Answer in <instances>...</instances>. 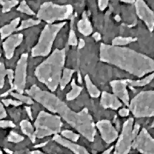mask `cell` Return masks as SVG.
I'll list each match as a JSON object with an SVG mask.
<instances>
[{
    "instance_id": "6da1fadb",
    "label": "cell",
    "mask_w": 154,
    "mask_h": 154,
    "mask_svg": "<svg viewBox=\"0 0 154 154\" xmlns=\"http://www.w3.org/2000/svg\"><path fill=\"white\" fill-rule=\"evenodd\" d=\"M100 59L139 78L154 71L153 59L125 46L101 43Z\"/></svg>"
},
{
    "instance_id": "7a4b0ae2",
    "label": "cell",
    "mask_w": 154,
    "mask_h": 154,
    "mask_svg": "<svg viewBox=\"0 0 154 154\" xmlns=\"http://www.w3.org/2000/svg\"><path fill=\"white\" fill-rule=\"evenodd\" d=\"M66 49L55 51L36 67L35 76L51 91L56 90L59 85L66 61Z\"/></svg>"
},
{
    "instance_id": "3957f363",
    "label": "cell",
    "mask_w": 154,
    "mask_h": 154,
    "mask_svg": "<svg viewBox=\"0 0 154 154\" xmlns=\"http://www.w3.org/2000/svg\"><path fill=\"white\" fill-rule=\"evenodd\" d=\"M60 117L89 142H94L97 130L95 122L88 108L76 112L68 107Z\"/></svg>"
},
{
    "instance_id": "277c9868",
    "label": "cell",
    "mask_w": 154,
    "mask_h": 154,
    "mask_svg": "<svg viewBox=\"0 0 154 154\" xmlns=\"http://www.w3.org/2000/svg\"><path fill=\"white\" fill-rule=\"evenodd\" d=\"M63 125V122L59 116L41 111L34 122L35 137L42 139L46 137L59 134L62 131Z\"/></svg>"
},
{
    "instance_id": "5b68a950",
    "label": "cell",
    "mask_w": 154,
    "mask_h": 154,
    "mask_svg": "<svg viewBox=\"0 0 154 154\" xmlns=\"http://www.w3.org/2000/svg\"><path fill=\"white\" fill-rule=\"evenodd\" d=\"M25 92L36 101L50 112L59 116L69 107L66 103L51 92L43 90L36 85L26 90Z\"/></svg>"
},
{
    "instance_id": "8992f818",
    "label": "cell",
    "mask_w": 154,
    "mask_h": 154,
    "mask_svg": "<svg viewBox=\"0 0 154 154\" xmlns=\"http://www.w3.org/2000/svg\"><path fill=\"white\" fill-rule=\"evenodd\" d=\"M66 23V22H64L46 24L41 32L38 43L32 49V56L45 57L49 55L51 52L57 35Z\"/></svg>"
},
{
    "instance_id": "52a82bcc",
    "label": "cell",
    "mask_w": 154,
    "mask_h": 154,
    "mask_svg": "<svg viewBox=\"0 0 154 154\" xmlns=\"http://www.w3.org/2000/svg\"><path fill=\"white\" fill-rule=\"evenodd\" d=\"M73 7L70 4L59 5L52 2L43 3L38 12L37 18L44 21L48 24H52L56 21L69 19L73 14Z\"/></svg>"
},
{
    "instance_id": "ba28073f",
    "label": "cell",
    "mask_w": 154,
    "mask_h": 154,
    "mask_svg": "<svg viewBox=\"0 0 154 154\" xmlns=\"http://www.w3.org/2000/svg\"><path fill=\"white\" fill-rule=\"evenodd\" d=\"M128 107L135 118L154 117V90H146L140 92L130 101Z\"/></svg>"
},
{
    "instance_id": "9c48e42d",
    "label": "cell",
    "mask_w": 154,
    "mask_h": 154,
    "mask_svg": "<svg viewBox=\"0 0 154 154\" xmlns=\"http://www.w3.org/2000/svg\"><path fill=\"white\" fill-rule=\"evenodd\" d=\"M134 122L133 118H129L124 122L121 133L114 148L113 154H128L130 152L134 140L132 132Z\"/></svg>"
},
{
    "instance_id": "30bf717a",
    "label": "cell",
    "mask_w": 154,
    "mask_h": 154,
    "mask_svg": "<svg viewBox=\"0 0 154 154\" xmlns=\"http://www.w3.org/2000/svg\"><path fill=\"white\" fill-rule=\"evenodd\" d=\"M28 58V54H23L21 56L20 59L17 62V64L16 66L12 88L7 91L6 93L1 94L0 96L1 97H5L8 96L10 93V92L12 91L13 90H15L17 93L20 94L23 93L26 82Z\"/></svg>"
},
{
    "instance_id": "8fae6325",
    "label": "cell",
    "mask_w": 154,
    "mask_h": 154,
    "mask_svg": "<svg viewBox=\"0 0 154 154\" xmlns=\"http://www.w3.org/2000/svg\"><path fill=\"white\" fill-rule=\"evenodd\" d=\"M131 148L141 154H154V139L145 128L134 139Z\"/></svg>"
},
{
    "instance_id": "7c38bea8",
    "label": "cell",
    "mask_w": 154,
    "mask_h": 154,
    "mask_svg": "<svg viewBox=\"0 0 154 154\" xmlns=\"http://www.w3.org/2000/svg\"><path fill=\"white\" fill-rule=\"evenodd\" d=\"M99 131L101 138L107 144L113 143L117 140L119 134L116 128L108 120H101L95 124Z\"/></svg>"
},
{
    "instance_id": "4fadbf2b",
    "label": "cell",
    "mask_w": 154,
    "mask_h": 154,
    "mask_svg": "<svg viewBox=\"0 0 154 154\" xmlns=\"http://www.w3.org/2000/svg\"><path fill=\"white\" fill-rule=\"evenodd\" d=\"M136 12L138 17L143 21L150 32H153L154 29V11L149 8L143 0H136L135 1Z\"/></svg>"
},
{
    "instance_id": "5bb4252c",
    "label": "cell",
    "mask_w": 154,
    "mask_h": 154,
    "mask_svg": "<svg viewBox=\"0 0 154 154\" xmlns=\"http://www.w3.org/2000/svg\"><path fill=\"white\" fill-rule=\"evenodd\" d=\"M113 94L117 96L119 99L125 104L127 107L129 106L130 96L127 87L128 85L127 79L114 80L110 82Z\"/></svg>"
},
{
    "instance_id": "9a60e30c",
    "label": "cell",
    "mask_w": 154,
    "mask_h": 154,
    "mask_svg": "<svg viewBox=\"0 0 154 154\" xmlns=\"http://www.w3.org/2000/svg\"><path fill=\"white\" fill-rule=\"evenodd\" d=\"M23 39L22 33L11 35L2 43V48L4 51L5 56L7 59H11L14 56L16 48L21 44Z\"/></svg>"
},
{
    "instance_id": "2e32d148",
    "label": "cell",
    "mask_w": 154,
    "mask_h": 154,
    "mask_svg": "<svg viewBox=\"0 0 154 154\" xmlns=\"http://www.w3.org/2000/svg\"><path fill=\"white\" fill-rule=\"evenodd\" d=\"M52 139L56 143L70 150L74 154H90L84 146L66 140L60 135H54Z\"/></svg>"
},
{
    "instance_id": "e0dca14e",
    "label": "cell",
    "mask_w": 154,
    "mask_h": 154,
    "mask_svg": "<svg viewBox=\"0 0 154 154\" xmlns=\"http://www.w3.org/2000/svg\"><path fill=\"white\" fill-rule=\"evenodd\" d=\"M100 96V105L104 109L117 110L122 106L120 100L113 93L104 91L101 93Z\"/></svg>"
},
{
    "instance_id": "ac0fdd59",
    "label": "cell",
    "mask_w": 154,
    "mask_h": 154,
    "mask_svg": "<svg viewBox=\"0 0 154 154\" xmlns=\"http://www.w3.org/2000/svg\"><path fill=\"white\" fill-rule=\"evenodd\" d=\"M77 29L79 32L85 36L90 35L93 32V27L88 20V15L85 11L82 14V19L77 22Z\"/></svg>"
},
{
    "instance_id": "d6986e66",
    "label": "cell",
    "mask_w": 154,
    "mask_h": 154,
    "mask_svg": "<svg viewBox=\"0 0 154 154\" xmlns=\"http://www.w3.org/2000/svg\"><path fill=\"white\" fill-rule=\"evenodd\" d=\"M20 18L18 17L13 20L9 24L2 26L0 29L1 39L2 40L5 39L6 38H8V36L11 35V34L14 32L17 31V26L20 23Z\"/></svg>"
},
{
    "instance_id": "ffe728a7",
    "label": "cell",
    "mask_w": 154,
    "mask_h": 154,
    "mask_svg": "<svg viewBox=\"0 0 154 154\" xmlns=\"http://www.w3.org/2000/svg\"><path fill=\"white\" fill-rule=\"evenodd\" d=\"M20 125L22 132L29 138L32 143H35L36 138L35 135V128L32 124L26 120H23L21 121Z\"/></svg>"
},
{
    "instance_id": "44dd1931",
    "label": "cell",
    "mask_w": 154,
    "mask_h": 154,
    "mask_svg": "<svg viewBox=\"0 0 154 154\" xmlns=\"http://www.w3.org/2000/svg\"><path fill=\"white\" fill-rule=\"evenodd\" d=\"M70 85L72 88L70 91L68 92L66 95V99L68 101H73L77 98L80 96L83 89L82 87L77 85L75 79H73L71 80Z\"/></svg>"
},
{
    "instance_id": "7402d4cb",
    "label": "cell",
    "mask_w": 154,
    "mask_h": 154,
    "mask_svg": "<svg viewBox=\"0 0 154 154\" xmlns=\"http://www.w3.org/2000/svg\"><path fill=\"white\" fill-rule=\"evenodd\" d=\"M75 72V70L74 69L65 68L63 70L62 77L59 83L60 88L61 90H63L65 88H66L67 85L72 80L73 75L74 74Z\"/></svg>"
},
{
    "instance_id": "603a6c76",
    "label": "cell",
    "mask_w": 154,
    "mask_h": 154,
    "mask_svg": "<svg viewBox=\"0 0 154 154\" xmlns=\"http://www.w3.org/2000/svg\"><path fill=\"white\" fill-rule=\"evenodd\" d=\"M85 81L88 94L92 98H99L101 95L99 89L93 84L88 75L85 76Z\"/></svg>"
},
{
    "instance_id": "cb8c5ba5",
    "label": "cell",
    "mask_w": 154,
    "mask_h": 154,
    "mask_svg": "<svg viewBox=\"0 0 154 154\" xmlns=\"http://www.w3.org/2000/svg\"><path fill=\"white\" fill-rule=\"evenodd\" d=\"M154 73H152L148 76L142 79L141 80H133L131 79H127L128 85L132 87H143L149 84L154 79Z\"/></svg>"
},
{
    "instance_id": "d4e9b609",
    "label": "cell",
    "mask_w": 154,
    "mask_h": 154,
    "mask_svg": "<svg viewBox=\"0 0 154 154\" xmlns=\"http://www.w3.org/2000/svg\"><path fill=\"white\" fill-rule=\"evenodd\" d=\"M138 39L137 38L133 37H121L118 36L115 38L112 41V45L113 46H125L127 45L131 44L133 42L137 41Z\"/></svg>"
},
{
    "instance_id": "484cf974",
    "label": "cell",
    "mask_w": 154,
    "mask_h": 154,
    "mask_svg": "<svg viewBox=\"0 0 154 154\" xmlns=\"http://www.w3.org/2000/svg\"><path fill=\"white\" fill-rule=\"evenodd\" d=\"M0 4H1L2 12L7 13L11 11V9L17 5L19 4L18 0H0Z\"/></svg>"
},
{
    "instance_id": "4316f807",
    "label": "cell",
    "mask_w": 154,
    "mask_h": 154,
    "mask_svg": "<svg viewBox=\"0 0 154 154\" xmlns=\"http://www.w3.org/2000/svg\"><path fill=\"white\" fill-rule=\"evenodd\" d=\"M60 135L66 140H68L73 143L77 142L80 137L79 134L75 133L69 130H64L61 131Z\"/></svg>"
},
{
    "instance_id": "83f0119b",
    "label": "cell",
    "mask_w": 154,
    "mask_h": 154,
    "mask_svg": "<svg viewBox=\"0 0 154 154\" xmlns=\"http://www.w3.org/2000/svg\"><path fill=\"white\" fill-rule=\"evenodd\" d=\"M41 22V21L39 20H34L32 19H28V20H26L22 21L21 25L20 26V27H18L17 28V31H21V30L27 29L28 28L37 25L39 24Z\"/></svg>"
},
{
    "instance_id": "f1b7e54d",
    "label": "cell",
    "mask_w": 154,
    "mask_h": 154,
    "mask_svg": "<svg viewBox=\"0 0 154 154\" xmlns=\"http://www.w3.org/2000/svg\"><path fill=\"white\" fill-rule=\"evenodd\" d=\"M12 96H13L14 97L19 100L20 101H21L22 103H25L29 105H32L34 103L33 100H32V98H31L30 97H28L26 96L23 95V94H20L18 93H14L11 91L10 93Z\"/></svg>"
},
{
    "instance_id": "f546056e",
    "label": "cell",
    "mask_w": 154,
    "mask_h": 154,
    "mask_svg": "<svg viewBox=\"0 0 154 154\" xmlns=\"http://www.w3.org/2000/svg\"><path fill=\"white\" fill-rule=\"evenodd\" d=\"M17 11H20V12L24 13V14H26L29 15H35V13L27 5V4L25 0H23L20 2V5L17 8Z\"/></svg>"
},
{
    "instance_id": "4dcf8cb0",
    "label": "cell",
    "mask_w": 154,
    "mask_h": 154,
    "mask_svg": "<svg viewBox=\"0 0 154 154\" xmlns=\"http://www.w3.org/2000/svg\"><path fill=\"white\" fill-rule=\"evenodd\" d=\"M8 75V69L5 67L4 63L0 62V89L3 88L5 84V77Z\"/></svg>"
},
{
    "instance_id": "1f68e13d",
    "label": "cell",
    "mask_w": 154,
    "mask_h": 154,
    "mask_svg": "<svg viewBox=\"0 0 154 154\" xmlns=\"http://www.w3.org/2000/svg\"><path fill=\"white\" fill-rule=\"evenodd\" d=\"M24 140V137L14 131H11L8 137V140L10 142L18 143Z\"/></svg>"
},
{
    "instance_id": "d6a6232c",
    "label": "cell",
    "mask_w": 154,
    "mask_h": 154,
    "mask_svg": "<svg viewBox=\"0 0 154 154\" xmlns=\"http://www.w3.org/2000/svg\"><path fill=\"white\" fill-rule=\"evenodd\" d=\"M67 44L70 46H77L78 44V41H77L76 33L72 29H70L69 32Z\"/></svg>"
},
{
    "instance_id": "836d02e7",
    "label": "cell",
    "mask_w": 154,
    "mask_h": 154,
    "mask_svg": "<svg viewBox=\"0 0 154 154\" xmlns=\"http://www.w3.org/2000/svg\"><path fill=\"white\" fill-rule=\"evenodd\" d=\"M2 103L4 104V105L7 107L9 106L10 105H12L14 106H19L22 104V102L20 101L17 100H14L12 99H4L2 100Z\"/></svg>"
},
{
    "instance_id": "e575fe53",
    "label": "cell",
    "mask_w": 154,
    "mask_h": 154,
    "mask_svg": "<svg viewBox=\"0 0 154 154\" xmlns=\"http://www.w3.org/2000/svg\"><path fill=\"white\" fill-rule=\"evenodd\" d=\"M100 11H104L108 7L110 0H97Z\"/></svg>"
},
{
    "instance_id": "d590c367",
    "label": "cell",
    "mask_w": 154,
    "mask_h": 154,
    "mask_svg": "<svg viewBox=\"0 0 154 154\" xmlns=\"http://www.w3.org/2000/svg\"><path fill=\"white\" fill-rule=\"evenodd\" d=\"M0 127L1 128H14L15 127V124L11 121H8V120H3L0 121Z\"/></svg>"
},
{
    "instance_id": "8d00e7d4",
    "label": "cell",
    "mask_w": 154,
    "mask_h": 154,
    "mask_svg": "<svg viewBox=\"0 0 154 154\" xmlns=\"http://www.w3.org/2000/svg\"><path fill=\"white\" fill-rule=\"evenodd\" d=\"M140 125L138 124L135 123L134 125H133V128H132V136H133V139H134L137 135L138 134V133L140 131Z\"/></svg>"
},
{
    "instance_id": "74e56055",
    "label": "cell",
    "mask_w": 154,
    "mask_h": 154,
    "mask_svg": "<svg viewBox=\"0 0 154 154\" xmlns=\"http://www.w3.org/2000/svg\"><path fill=\"white\" fill-rule=\"evenodd\" d=\"M130 111L129 109L127 108H122L119 111V114L121 117H128L130 114Z\"/></svg>"
},
{
    "instance_id": "f35d334b",
    "label": "cell",
    "mask_w": 154,
    "mask_h": 154,
    "mask_svg": "<svg viewBox=\"0 0 154 154\" xmlns=\"http://www.w3.org/2000/svg\"><path fill=\"white\" fill-rule=\"evenodd\" d=\"M7 76L8 78V80H9L10 85L11 86V88L10 90H11V88H12V86H13V81H14V71L12 69H8Z\"/></svg>"
},
{
    "instance_id": "ab89813d",
    "label": "cell",
    "mask_w": 154,
    "mask_h": 154,
    "mask_svg": "<svg viewBox=\"0 0 154 154\" xmlns=\"http://www.w3.org/2000/svg\"><path fill=\"white\" fill-rule=\"evenodd\" d=\"M7 117V112L3 105L0 102V120Z\"/></svg>"
},
{
    "instance_id": "60d3db41",
    "label": "cell",
    "mask_w": 154,
    "mask_h": 154,
    "mask_svg": "<svg viewBox=\"0 0 154 154\" xmlns=\"http://www.w3.org/2000/svg\"><path fill=\"white\" fill-rule=\"evenodd\" d=\"M25 110L26 111V112L28 113V115L29 116V117L30 118V119L31 120H33V117H32V111H31V109L30 107L26 106L25 107Z\"/></svg>"
},
{
    "instance_id": "b9f144b4",
    "label": "cell",
    "mask_w": 154,
    "mask_h": 154,
    "mask_svg": "<svg viewBox=\"0 0 154 154\" xmlns=\"http://www.w3.org/2000/svg\"><path fill=\"white\" fill-rule=\"evenodd\" d=\"M93 37L95 39V41L97 42H99L101 39V35L99 32H95L93 35Z\"/></svg>"
},
{
    "instance_id": "7bdbcfd3",
    "label": "cell",
    "mask_w": 154,
    "mask_h": 154,
    "mask_svg": "<svg viewBox=\"0 0 154 154\" xmlns=\"http://www.w3.org/2000/svg\"><path fill=\"white\" fill-rule=\"evenodd\" d=\"M85 45V42L83 39H80V41L78 43V49H82Z\"/></svg>"
},
{
    "instance_id": "ee69618b",
    "label": "cell",
    "mask_w": 154,
    "mask_h": 154,
    "mask_svg": "<svg viewBox=\"0 0 154 154\" xmlns=\"http://www.w3.org/2000/svg\"><path fill=\"white\" fill-rule=\"evenodd\" d=\"M114 146H111L109 147L108 149H107L106 150H105L104 152H103L101 154H110L111 152L114 150Z\"/></svg>"
},
{
    "instance_id": "f6af8a7d",
    "label": "cell",
    "mask_w": 154,
    "mask_h": 154,
    "mask_svg": "<svg viewBox=\"0 0 154 154\" xmlns=\"http://www.w3.org/2000/svg\"><path fill=\"white\" fill-rule=\"evenodd\" d=\"M48 143V141H46L45 143H39V144H38V145H36L35 146H34V148H42V147H44L46 145V144Z\"/></svg>"
},
{
    "instance_id": "bcb514c9",
    "label": "cell",
    "mask_w": 154,
    "mask_h": 154,
    "mask_svg": "<svg viewBox=\"0 0 154 154\" xmlns=\"http://www.w3.org/2000/svg\"><path fill=\"white\" fill-rule=\"evenodd\" d=\"M31 154H46L41 152V151L39 150H35V151H32L31 152Z\"/></svg>"
},
{
    "instance_id": "7dc6e473",
    "label": "cell",
    "mask_w": 154,
    "mask_h": 154,
    "mask_svg": "<svg viewBox=\"0 0 154 154\" xmlns=\"http://www.w3.org/2000/svg\"><path fill=\"white\" fill-rule=\"evenodd\" d=\"M122 2H127V3H130V4H132L134 3L135 0H121Z\"/></svg>"
},
{
    "instance_id": "c3c4849f",
    "label": "cell",
    "mask_w": 154,
    "mask_h": 154,
    "mask_svg": "<svg viewBox=\"0 0 154 154\" xmlns=\"http://www.w3.org/2000/svg\"><path fill=\"white\" fill-rule=\"evenodd\" d=\"M4 151L7 152V153H8V154H13V152L11 151V150H10V149H7V148H5V149H4Z\"/></svg>"
},
{
    "instance_id": "681fc988",
    "label": "cell",
    "mask_w": 154,
    "mask_h": 154,
    "mask_svg": "<svg viewBox=\"0 0 154 154\" xmlns=\"http://www.w3.org/2000/svg\"><path fill=\"white\" fill-rule=\"evenodd\" d=\"M115 19H116V20H117V19H119V20H119V21H120V17L119 15H116V17Z\"/></svg>"
},
{
    "instance_id": "f907efd6",
    "label": "cell",
    "mask_w": 154,
    "mask_h": 154,
    "mask_svg": "<svg viewBox=\"0 0 154 154\" xmlns=\"http://www.w3.org/2000/svg\"><path fill=\"white\" fill-rule=\"evenodd\" d=\"M0 154H2V152L1 150H0Z\"/></svg>"
},
{
    "instance_id": "816d5d0a",
    "label": "cell",
    "mask_w": 154,
    "mask_h": 154,
    "mask_svg": "<svg viewBox=\"0 0 154 154\" xmlns=\"http://www.w3.org/2000/svg\"><path fill=\"white\" fill-rule=\"evenodd\" d=\"M1 54H0V57H1Z\"/></svg>"
}]
</instances>
